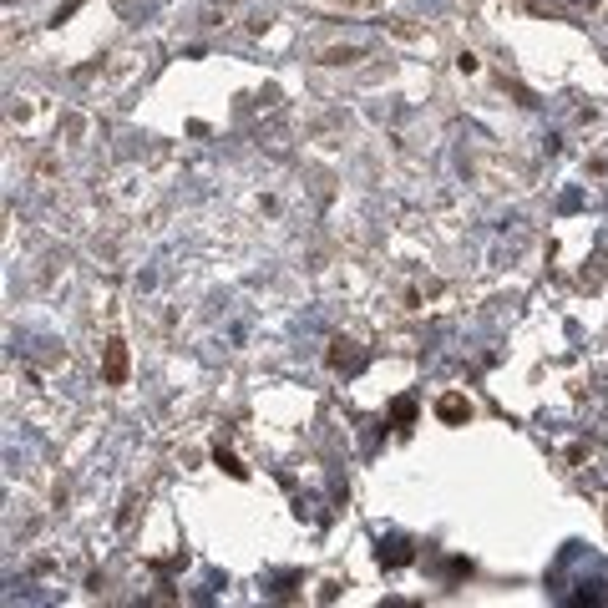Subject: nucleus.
<instances>
[{"mask_svg":"<svg viewBox=\"0 0 608 608\" xmlns=\"http://www.w3.org/2000/svg\"><path fill=\"white\" fill-rule=\"evenodd\" d=\"M107 375H112V380L127 375V355H122V345H112V365H107Z\"/></svg>","mask_w":608,"mask_h":608,"instance_id":"1","label":"nucleus"},{"mask_svg":"<svg viewBox=\"0 0 608 608\" xmlns=\"http://www.w3.org/2000/svg\"><path fill=\"white\" fill-rule=\"evenodd\" d=\"M441 416H446V421H462V416H467V406L451 396V401H441Z\"/></svg>","mask_w":608,"mask_h":608,"instance_id":"2","label":"nucleus"}]
</instances>
